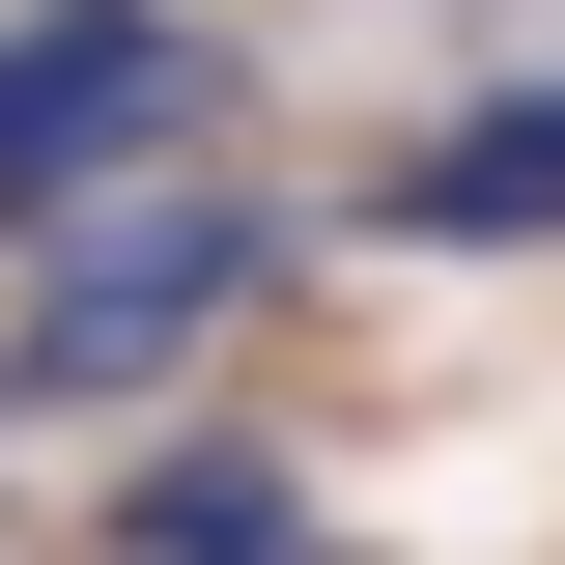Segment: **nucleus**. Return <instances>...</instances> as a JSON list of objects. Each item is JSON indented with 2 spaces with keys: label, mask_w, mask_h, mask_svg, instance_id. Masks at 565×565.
Returning a JSON list of instances; mask_svg holds the SVG:
<instances>
[{
  "label": "nucleus",
  "mask_w": 565,
  "mask_h": 565,
  "mask_svg": "<svg viewBox=\"0 0 565 565\" xmlns=\"http://www.w3.org/2000/svg\"><path fill=\"white\" fill-rule=\"evenodd\" d=\"M255 255H282L255 199H114V226H57V311L0 340V396H141L199 311H255Z\"/></svg>",
  "instance_id": "nucleus-1"
},
{
  "label": "nucleus",
  "mask_w": 565,
  "mask_h": 565,
  "mask_svg": "<svg viewBox=\"0 0 565 565\" xmlns=\"http://www.w3.org/2000/svg\"><path fill=\"white\" fill-rule=\"evenodd\" d=\"M170 114H199V29H170V0H29V29H0V226L85 199V170H141Z\"/></svg>",
  "instance_id": "nucleus-2"
},
{
  "label": "nucleus",
  "mask_w": 565,
  "mask_h": 565,
  "mask_svg": "<svg viewBox=\"0 0 565 565\" xmlns=\"http://www.w3.org/2000/svg\"><path fill=\"white\" fill-rule=\"evenodd\" d=\"M396 226H424V255H537V226H565V85H481V114L396 170Z\"/></svg>",
  "instance_id": "nucleus-3"
},
{
  "label": "nucleus",
  "mask_w": 565,
  "mask_h": 565,
  "mask_svg": "<svg viewBox=\"0 0 565 565\" xmlns=\"http://www.w3.org/2000/svg\"><path fill=\"white\" fill-rule=\"evenodd\" d=\"M141 565H311V509L255 452H199V481H141Z\"/></svg>",
  "instance_id": "nucleus-4"
}]
</instances>
